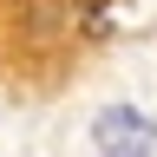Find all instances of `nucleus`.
I'll return each instance as SVG.
<instances>
[{"label": "nucleus", "mask_w": 157, "mask_h": 157, "mask_svg": "<svg viewBox=\"0 0 157 157\" xmlns=\"http://www.w3.org/2000/svg\"><path fill=\"white\" fill-rule=\"evenodd\" d=\"M92 151L98 157H151L157 151V124L137 105H105L92 118Z\"/></svg>", "instance_id": "obj_1"}]
</instances>
